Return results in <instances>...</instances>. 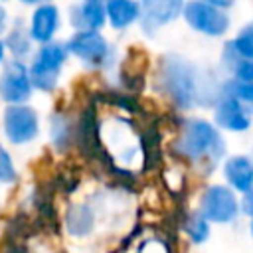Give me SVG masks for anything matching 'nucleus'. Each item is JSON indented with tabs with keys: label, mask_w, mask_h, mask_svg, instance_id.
Listing matches in <instances>:
<instances>
[{
	"label": "nucleus",
	"mask_w": 253,
	"mask_h": 253,
	"mask_svg": "<svg viewBox=\"0 0 253 253\" xmlns=\"http://www.w3.org/2000/svg\"><path fill=\"white\" fill-rule=\"evenodd\" d=\"M174 150L196 164L202 162L215 164L223 156L225 144L215 126H211L202 119H190L184 123L182 132L174 142Z\"/></svg>",
	"instance_id": "nucleus-1"
},
{
	"label": "nucleus",
	"mask_w": 253,
	"mask_h": 253,
	"mask_svg": "<svg viewBox=\"0 0 253 253\" xmlns=\"http://www.w3.org/2000/svg\"><path fill=\"white\" fill-rule=\"evenodd\" d=\"M158 81L164 93L170 95V99L182 109L196 105V101L202 97L200 81L194 67L178 55H168L162 59Z\"/></svg>",
	"instance_id": "nucleus-2"
},
{
	"label": "nucleus",
	"mask_w": 253,
	"mask_h": 253,
	"mask_svg": "<svg viewBox=\"0 0 253 253\" xmlns=\"http://www.w3.org/2000/svg\"><path fill=\"white\" fill-rule=\"evenodd\" d=\"M67 57V47L57 42H47L36 55L32 67H30V81L32 87H38L42 91H51L57 85L59 69Z\"/></svg>",
	"instance_id": "nucleus-3"
},
{
	"label": "nucleus",
	"mask_w": 253,
	"mask_h": 253,
	"mask_svg": "<svg viewBox=\"0 0 253 253\" xmlns=\"http://www.w3.org/2000/svg\"><path fill=\"white\" fill-rule=\"evenodd\" d=\"M4 134L12 144H26L40 132L38 113L28 105H10L4 111Z\"/></svg>",
	"instance_id": "nucleus-4"
},
{
	"label": "nucleus",
	"mask_w": 253,
	"mask_h": 253,
	"mask_svg": "<svg viewBox=\"0 0 253 253\" xmlns=\"http://www.w3.org/2000/svg\"><path fill=\"white\" fill-rule=\"evenodd\" d=\"M239 204L235 194L227 186H211L200 200V215L206 221L229 223L237 217Z\"/></svg>",
	"instance_id": "nucleus-5"
},
{
	"label": "nucleus",
	"mask_w": 253,
	"mask_h": 253,
	"mask_svg": "<svg viewBox=\"0 0 253 253\" xmlns=\"http://www.w3.org/2000/svg\"><path fill=\"white\" fill-rule=\"evenodd\" d=\"M184 18L186 22L202 32V34H208V36H221L227 26H229V18L227 14L221 10V8H215L211 4H206L202 0H194V2H188L184 8Z\"/></svg>",
	"instance_id": "nucleus-6"
},
{
	"label": "nucleus",
	"mask_w": 253,
	"mask_h": 253,
	"mask_svg": "<svg viewBox=\"0 0 253 253\" xmlns=\"http://www.w3.org/2000/svg\"><path fill=\"white\" fill-rule=\"evenodd\" d=\"M65 47L67 51H71L73 55H77L79 59H83L93 67H103L111 61V45L105 42L101 34L93 30L77 32Z\"/></svg>",
	"instance_id": "nucleus-7"
},
{
	"label": "nucleus",
	"mask_w": 253,
	"mask_h": 253,
	"mask_svg": "<svg viewBox=\"0 0 253 253\" xmlns=\"http://www.w3.org/2000/svg\"><path fill=\"white\" fill-rule=\"evenodd\" d=\"M32 95V81L22 61H10L0 75V97L10 105H22Z\"/></svg>",
	"instance_id": "nucleus-8"
},
{
	"label": "nucleus",
	"mask_w": 253,
	"mask_h": 253,
	"mask_svg": "<svg viewBox=\"0 0 253 253\" xmlns=\"http://www.w3.org/2000/svg\"><path fill=\"white\" fill-rule=\"evenodd\" d=\"M182 10V0H140V26L152 34L156 28L174 20Z\"/></svg>",
	"instance_id": "nucleus-9"
},
{
	"label": "nucleus",
	"mask_w": 253,
	"mask_h": 253,
	"mask_svg": "<svg viewBox=\"0 0 253 253\" xmlns=\"http://www.w3.org/2000/svg\"><path fill=\"white\" fill-rule=\"evenodd\" d=\"M215 123L221 128L241 132V130L249 128L251 117L237 99H233L229 95H219V99L215 103Z\"/></svg>",
	"instance_id": "nucleus-10"
},
{
	"label": "nucleus",
	"mask_w": 253,
	"mask_h": 253,
	"mask_svg": "<svg viewBox=\"0 0 253 253\" xmlns=\"http://www.w3.org/2000/svg\"><path fill=\"white\" fill-rule=\"evenodd\" d=\"M59 24V14L57 8L51 4H40L32 16V26H30V38L42 43L51 42L55 30Z\"/></svg>",
	"instance_id": "nucleus-11"
},
{
	"label": "nucleus",
	"mask_w": 253,
	"mask_h": 253,
	"mask_svg": "<svg viewBox=\"0 0 253 253\" xmlns=\"http://www.w3.org/2000/svg\"><path fill=\"white\" fill-rule=\"evenodd\" d=\"M69 18H71V24L79 28V32H85V30L97 32L105 24L107 14L101 0H85L83 4L71 8Z\"/></svg>",
	"instance_id": "nucleus-12"
},
{
	"label": "nucleus",
	"mask_w": 253,
	"mask_h": 253,
	"mask_svg": "<svg viewBox=\"0 0 253 253\" xmlns=\"http://www.w3.org/2000/svg\"><path fill=\"white\" fill-rule=\"evenodd\" d=\"M227 182L237 192H247L253 188V162L247 156H231L223 164Z\"/></svg>",
	"instance_id": "nucleus-13"
},
{
	"label": "nucleus",
	"mask_w": 253,
	"mask_h": 253,
	"mask_svg": "<svg viewBox=\"0 0 253 253\" xmlns=\"http://www.w3.org/2000/svg\"><path fill=\"white\" fill-rule=\"evenodd\" d=\"M105 14L115 28H126L138 18V4L134 0H107Z\"/></svg>",
	"instance_id": "nucleus-14"
},
{
	"label": "nucleus",
	"mask_w": 253,
	"mask_h": 253,
	"mask_svg": "<svg viewBox=\"0 0 253 253\" xmlns=\"http://www.w3.org/2000/svg\"><path fill=\"white\" fill-rule=\"evenodd\" d=\"M93 221H95L93 211H91V208L85 206V204H75V206H71L69 211H67V217H65V225H67L69 233L75 235V237H83V235L91 233Z\"/></svg>",
	"instance_id": "nucleus-15"
},
{
	"label": "nucleus",
	"mask_w": 253,
	"mask_h": 253,
	"mask_svg": "<svg viewBox=\"0 0 253 253\" xmlns=\"http://www.w3.org/2000/svg\"><path fill=\"white\" fill-rule=\"evenodd\" d=\"M223 95L237 99L249 115H253V81H227L223 85Z\"/></svg>",
	"instance_id": "nucleus-16"
},
{
	"label": "nucleus",
	"mask_w": 253,
	"mask_h": 253,
	"mask_svg": "<svg viewBox=\"0 0 253 253\" xmlns=\"http://www.w3.org/2000/svg\"><path fill=\"white\" fill-rule=\"evenodd\" d=\"M30 43H32L30 34H28L24 28H20V26H16V28L8 34V38H6V45H8V49H10L16 57L28 55V53H30Z\"/></svg>",
	"instance_id": "nucleus-17"
},
{
	"label": "nucleus",
	"mask_w": 253,
	"mask_h": 253,
	"mask_svg": "<svg viewBox=\"0 0 253 253\" xmlns=\"http://www.w3.org/2000/svg\"><path fill=\"white\" fill-rule=\"evenodd\" d=\"M227 47L243 59H253V26H247L241 30V34L227 43Z\"/></svg>",
	"instance_id": "nucleus-18"
},
{
	"label": "nucleus",
	"mask_w": 253,
	"mask_h": 253,
	"mask_svg": "<svg viewBox=\"0 0 253 253\" xmlns=\"http://www.w3.org/2000/svg\"><path fill=\"white\" fill-rule=\"evenodd\" d=\"M186 231H188V235H190V239L194 243H202L210 235V225H208V221L200 213H192L186 219Z\"/></svg>",
	"instance_id": "nucleus-19"
},
{
	"label": "nucleus",
	"mask_w": 253,
	"mask_h": 253,
	"mask_svg": "<svg viewBox=\"0 0 253 253\" xmlns=\"http://www.w3.org/2000/svg\"><path fill=\"white\" fill-rule=\"evenodd\" d=\"M16 180V168L10 152L0 144V184H12Z\"/></svg>",
	"instance_id": "nucleus-20"
},
{
	"label": "nucleus",
	"mask_w": 253,
	"mask_h": 253,
	"mask_svg": "<svg viewBox=\"0 0 253 253\" xmlns=\"http://www.w3.org/2000/svg\"><path fill=\"white\" fill-rule=\"evenodd\" d=\"M241 210H243V213H247L249 217H253V188L245 192L243 202H241Z\"/></svg>",
	"instance_id": "nucleus-21"
},
{
	"label": "nucleus",
	"mask_w": 253,
	"mask_h": 253,
	"mask_svg": "<svg viewBox=\"0 0 253 253\" xmlns=\"http://www.w3.org/2000/svg\"><path fill=\"white\" fill-rule=\"evenodd\" d=\"M202 2H206V4H211V6H215V8H229L235 0H202Z\"/></svg>",
	"instance_id": "nucleus-22"
},
{
	"label": "nucleus",
	"mask_w": 253,
	"mask_h": 253,
	"mask_svg": "<svg viewBox=\"0 0 253 253\" xmlns=\"http://www.w3.org/2000/svg\"><path fill=\"white\" fill-rule=\"evenodd\" d=\"M6 22H8V14H6V10L0 6V34L6 30Z\"/></svg>",
	"instance_id": "nucleus-23"
},
{
	"label": "nucleus",
	"mask_w": 253,
	"mask_h": 253,
	"mask_svg": "<svg viewBox=\"0 0 253 253\" xmlns=\"http://www.w3.org/2000/svg\"><path fill=\"white\" fill-rule=\"evenodd\" d=\"M26 4H42V2H47V0H22Z\"/></svg>",
	"instance_id": "nucleus-24"
},
{
	"label": "nucleus",
	"mask_w": 253,
	"mask_h": 253,
	"mask_svg": "<svg viewBox=\"0 0 253 253\" xmlns=\"http://www.w3.org/2000/svg\"><path fill=\"white\" fill-rule=\"evenodd\" d=\"M2 59H4V43L0 42V61H2Z\"/></svg>",
	"instance_id": "nucleus-25"
},
{
	"label": "nucleus",
	"mask_w": 253,
	"mask_h": 253,
	"mask_svg": "<svg viewBox=\"0 0 253 253\" xmlns=\"http://www.w3.org/2000/svg\"><path fill=\"white\" fill-rule=\"evenodd\" d=\"M251 233H253V223H251Z\"/></svg>",
	"instance_id": "nucleus-26"
}]
</instances>
